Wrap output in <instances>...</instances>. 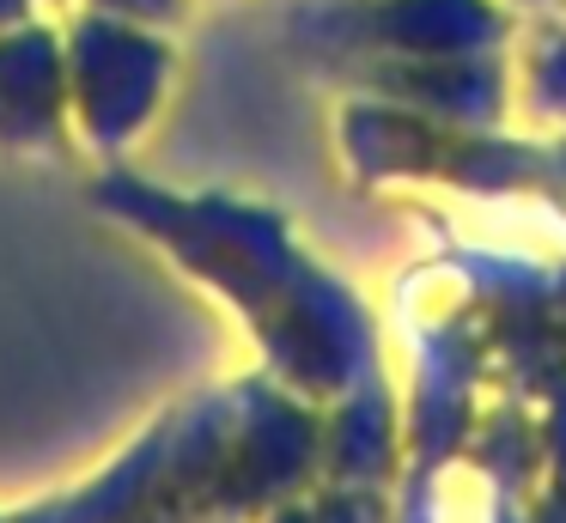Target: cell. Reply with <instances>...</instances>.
<instances>
[{
	"mask_svg": "<svg viewBox=\"0 0 566 523\" xmlns=\"http://www.w3.org/2000/svg\"><path fill=\"white\" fill-rule=\"evenodd\" d=\"M67 43V92L86 140L116 146L128 128L147 122L153 80H159V49L147 36H128L111 19H80Z\"/></svg>",
	"mask_w": 566,
	"mask_h": 523,
	"instance_id": "cell-1",
	"label": "cell"
},
{
	"mask_svg": "<svg viewBox=\"0 0 566 523\" xmlns=\"http://www.w3.org/2000/svg\"><path fill=\"white\" fill-rule=\"evenodd\" d=\"M67 43L43 24L0 31V146H55L67 128Z\"/></svg>",
	"mask_w": 566,
	"mask_h": 523,
	"instance_id": "cell-2",
	"label": "cell"
},
{
	"mask_svg": "<svg viewBox=\"0 0 566 523\" xmlns=\"http://www.w3.org/2000/svg\"><path fill=\"white\" fill-rule=\"evenodd\" d=\"M31 12H38V0H0V31H7V24H25Z\"/></svg>",
	"mask_w": 566,
	"mask_h": 523,
	"instance_id": "cell-3",
	"label": "cell"
}]
</instances>
